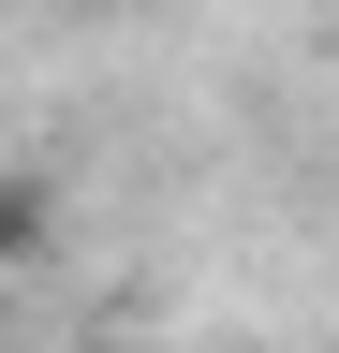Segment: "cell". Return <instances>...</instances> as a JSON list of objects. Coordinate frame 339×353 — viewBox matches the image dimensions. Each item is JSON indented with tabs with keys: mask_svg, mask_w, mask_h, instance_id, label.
Instances as JSON below:
<instances>
[{
	"mask_svg": "<svg viewBox=\"0 0 339 353\" xmlns=\"http://www.w3.org/2000/svg\"><path fill=\"white\" fill-rule=\"evenodd\" d=\"M45 221H59V192H45L30 162H0V280H15V265L45 250Z\"/></svg>",
	"mask_w": 339,
	"mask_h": 353,
	"instance_id": "1",
	"label": "cell"
},
{
	"mask_svg": "<svg viewBox=\"0 0 339 353\" xmlns=\"http://www.w3.org/2000/svg\"><path fill=\"white\" fill-rule=\"evenodd\" d=\"M133 353H192V339H133Z\"/></svg>",
	"mask_w": 339,
	"mask_h": 353,
	"instance_id": "2",
	"label": "cell"
}]
</instances>
